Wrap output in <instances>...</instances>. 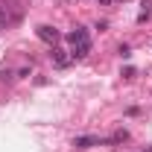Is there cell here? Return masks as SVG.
Wrapping results in <instances>:
<instances>
[{"instance_id":"obj_1","label":"cell","mask_w":152,"mask_h":152,"mask_svg":"<svg viewBox=\"0 0 152 152\" xmlns=\"http://www.w3.org/2000/svg\"><path fill=\"white\" fill-rule=\"evenodd\" d=\"M67 38H70V44H73V58H85L88 53H91V38H88V29L76 26Z\"/></svg>"},{"instance_id":"obj_2","label":"cell","mask_w":152,"mask_h":152,"mask_svg":"<svg viewBox=\"0 0 152 152\" xmlns=\"http://www.w3.org/2000/svg\"><path fill=\"white\" fill-rule=\"evenodd\" d=\"M35 35L41 38L44 44H56V41H58V29H53V26L44 23V26H38V29H35Z\"/></svg>"},{"instance_id":"obj_3","label":"cell","mask_w":152,"mask_h":152,"mask_svg":"<svg viewBox=\"0 0 152 152\" xmlns=\"http://www.w3.org/2000/svg\"><path fill=\"white\" fill-rule=\"evenodd\" d=\"M96 143H99V140L91 137V134H82V137H76V140H73L76 149H91V146H96Z\"/></svg>"},{"instance_id":"obj_4","label":"cell","mask_w":152,"mask_h":152,"mask_svg":"<svg viewBox=\"0 0 152 152\" xmlns=\"http://www.w3.org/2000/svg\"><path fill=\"white\" fill-rule=\"evenodd\" d=\"M53 61H56V67H67V64H70V58H67V53H64V50H53Z\"/></svg>"},{"instance_id":"obj_5","label":"cell","mask_w":152,"mask_h":152,"mask_svg":"<svg viewBox=\"0 0 152 152\" xmlns=\"http://www.w3.org/2000/svg\"><path fill=\"white\" fill-rule=\"evenodd\" d=\"M143 6H146V9H143V12L137 15V20H140V23H143V20H149V18H152V3H143Z\"/></svg>"},{"instance_id":"obj_6","label":"cell","mask_w":152,"mask_h":152,"mask_svg":"<svg viewBox=\"0 0 152 152\" xmlns=\"http://www.w3.org/2000/svg\"><path fill=\"white\" fill-rule=\"evenodd\" d=\"M12 79H15L12 70H0V82H12Z\"/></svg>"}]
</instances>
